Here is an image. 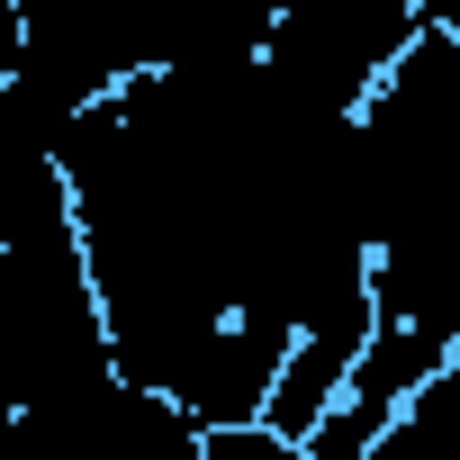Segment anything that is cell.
Segmentation results:
<instances>
[{
	"label": "cell",
	"instance_id": "2",
	"mask_svg": "<svg viewBox=\"0 0 460 460\" xmlns=\"http://www.w3.org/2000/svg\"><path fill=\"white\" fill-rule=\"evenodd\" d=\"M415 0H253V55L298 91L352 109L379 82V64L415 37Z\"/></svg>",
	"mask_w": 460,
	"mask_h": 460
},
{
	"label": "cell",
	"instance_id": "1",
	"mask_svg": "<svg viewBox=\"0 0 460 460\" xmlns=\"http://www.w3.org/2000/svg\"><path fill=\"white\" fill-rule=\"evenodd\" d=\"M10 19H19V91L55 118V136L127 73H154L145 0H10Z\"/></svg>",
	"mask_w": 460,
	"mask_h": 460
},
{
	"label": "cell",
	"instance_id": "3",
	"mask_svg": "<svg viewBox=\"0 0 460 460\" xmlns=\"http://www.w3.org/2000/svg\"><path fill=\"white\" fill-rule=\"evenodd\" d=\"M415 10H424V19H460V0H415Z\"/></svg>",
	"mask_w": 460,
	"mask_h": 460
}]
</instances>
